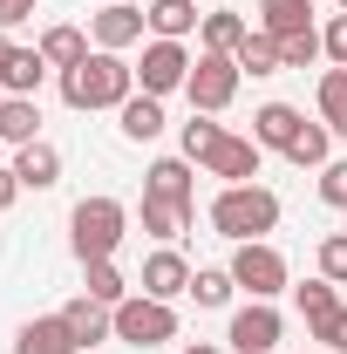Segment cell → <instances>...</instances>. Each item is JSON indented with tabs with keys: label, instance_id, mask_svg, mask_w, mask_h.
<instances>
[{
	"label": "cell",
	"instance_id": "obj_13",
	"mask_svg": "<svg viewBox=\"0 0 347 354\" xmlns=\"http://www.w3.org/2000/svg\"><path fill=\"white\" fill-rule=\"evenodd\" d=\"M75 327L62 320V313H48V320H28L21 334H14V354H75Z\"/></svg>",
	"mask_w": 347,
	"mask_h": 354
},
{
	"label": "cell",
	"instance_id": "obj_20",
	"mask_svg": "<svg viewBox=\"0 0 347 354\" xmlns=\"http://www.w3.org/2000/svg\"><path fill=\"white\" fill-rule=\"evenodd\" d=\"M116 116H123V136L130 143H150V136L164 130V95H130Z\"/></svg>",
	"mask_w": 347,
	"mask_h": 354
},
{
	"label": "cell",
	"instance_id": "obj_28",
	"mask_svg": "<svg viewBox=\"0 0 347 354\" xmlns=\"http://www.w3.org/2000/svg\"><path fill=\"white\" fill-rule=\"evenodd\" d=\"M272 41H279V68H313V62L327 55L320 28H300V35H272Z\"/></svg>",
	"mask_w": 347,
	"mask_h": 354
},
{
	"label": "cell",
	"instance_id": "obj_15",
	"mask_svg": "<svg viewBox=\"0 0 347 354\" xmlns=\"http://www.w3.org/2000/svg\"><path fill=\"white\" fill-rule=\"evenodd\" d=\"M143 21H150V35H157V41H184L191 28H205L198 0H150V7H143Z\"/></svg>",
	"mask_w": 347,
	"mask_h": 354
},
{
	"label": "cell",
	"instance_id": "obj_36",
	"mask_svg": "<svg viewBox=\"0 0 347 354\" xmlns=\"http://www.w3.org/2000/svg\"><path fill=\"white\" fill-rule=\"evenodd\" d=\"M21 21H35V0H0V28H21Z\"/></svg>",
	"mask_w": 347,
	"mask_h": 354
},
{
	"label": "cell",
	"instance_id": "obj_35",
	"mask_svg": "<svg viewBox=\"0 0 347 354\" xmlns=\"http://www.w3.org/2000/svg\"><path fill=\"white\" fill-rule=\"evenodd\" d=\"M320 41H327V55L347 68V14H334V21H327V35H320Z\"/></svg>",
	"mask_w": 347,
	"mask_h": 354
},
{
	"label": "cell",
	"instance_id": "obj_3",
	"mask_svg": "<svg viewBox=\"0 0 347 354\" xmlns=\"http://www.w3.org/2000/svg\"><path fill=\"white\" fill-rule=\"evenodd\" d=\"M68 225H75V259L95 266V259H116V245H123V232H130V212H123L116 198H82Z\"/></svg>",
	"mask_w": 347,
	"mask_h": 354
},
{
	"label": "cell",
	"instance_id": "obj_39",
	"mask_svg": "<svg viewBox=\"0 0 347 354\" xmlns=\"http://www.w3.org/2000/svg\"><path fill=\"white\" fill-rule=\"evenodd\" d=\"M334 354H347V320H341V334H334Z\"/></svg>",
	"mask_w": 347,
	"mask_h": 354
},
{
	"label": "cell",
	"instance_id": "obj_6",
	"mask_svg": "<svg viewBox=\"0 0 347 354\" xmlns=\"http://www.w3.org/2000/svg\"><path fill=\"white\" fill-rule=\"evenodd\" d=\"M232 279H238L252 300H272V293H286V259H279L265 239H245V245L232 252Z\"/></svg>",
	"mask_w": 347,
	"mask_h": 354
},
{
	"label": "cell",
	"instance_id": "obj_30",
	"mask_svg": "<svg viewBox=\"0 0 347 354\" xmlns=\"http://www.w3.org/2000/svg\"><path fill=\"white\" fill-rule=\"evenodd\" d=\"M320 116H327L334 136H347V68H327L320 75Z\"/></svg>",
	"mask_w": 347,
	"mask_h": 354
},
{
	"label": "cell",
	"instance_id": "obj_42",
	"mask_svg": "<svg viewBox=\"0 0 347 354\" xmlns=\"http://www.w3.org/2000/svg\"><path fill=\"white\" fill-rule=\"evenodd\" d=\"M341 14H347V0H341Z\"/></svg>",
	"mask_w": 347,
	"mask_h": 354
},
{
	"label": "cell",
	"instance_id": "obj_33",
	"mask_svg": "<svg viewBox=\"0 0 347 354\" xmlns=\"http://www.w3.org/2000/svg\"><path fill=\"white\" fill-rule=\"evenodd\" d=\"M218 136H225V130H218L212 116H198V109H191V123H184V157H198V164H205V150H212Z\"/></svg>",
	"mask_w": 347,
	"mask_h": 354
},
{
	"label": "cell",
	"instance_id": "obj_25",
	"mask_svg": "<svg viewBox=\"0 0 347 354\" xmlns=\"http://www.w3.org/2000/svg\"><path fill=\"white\" fill-rule=\"evenodd\" d=\"M41 55H48V68H75V62H88V35L82 28H48Z\"/></svg>",
	"mask_w": 347,
	"mask_h": 354
},
{
	"label": "cell",
	"instance_id": "obj_19",
	"mask_svg": "<svg viewBox=\"0 0 347 354\" xmlns=\"http://www.w3.org/2000/svg\"><path fill=\"white\" fill-rule=\"evenodd\" d=\"M143 198L191 205V157H157V164H150V177H143Z\"/></svg>",
	"mask_w": 347,
	"mask_h": 354
},
{
	"label": "cell",
	"instance_id": "obj_32",
	"mask_svg": "<svg viewBox=\"0 0 347 354\" xmlns=\"http://www.w3.org/2000/svg\"><path fill=\"white\" fill-rule=\"evenodd\" d=\"M320 279L347 286V232H327V239H320Z\"/></svg>",
	"mask_w": 347,
	"mask_h": 354
},
{
	"label": "cell",
	"instance_id": "obj_8",
	"mask_svg": "<svg viewBox=\"0 0 347 354\" xmlns=\"http://www.w3.org/2000/svg\"><path fill=\"white\" fill-rule=\"evenodd\" d=\"M238 354H272L279 348V313H272V300H252V307L232 313V334H225Z\"/></svg>",
	"mask_w": 347,
	"mask_h": 354
},
{
	"label": "cell",
	"instance_id": "obj_18",
	"mask_svg": "<svg viewBox=\"0 0 347 354\" xmlns=\"http://www.w3.org/2000/svg\"><path fill=\"white\" fill-rule=\"evenodd\" d=\"M62 320H68V327H75V341H82V348H95V341H109V334H116V307H102V300H68V307H62Z\"/></svg>",
	"mask_w": 347,
	"mask_h": 354
},
{
	"label": "cell",
	"instance_id": "obj_14",
	"mask_svg": "<svg viewBox=\"0 0 347 354\" xmlns=\"http://www.w3.org/2000/svg\"><path fill=\"white\" fill-rule=\"evenodd\" d=\"M300 130H306V116L293 102H265L259 116H252V143H259V150H293Z\"/></svg>",
	"mask_w": 347,
	"mask_h": 354
},
{
	"label": "cell",
	"instance_id": "obj_43",
	"mask_svg": "<svg viewBox=\"0 0 347 354\" xmlns=\"http://www.w3.org/2000/svg\"><path fill=\"white\" fill-rule=\"evenodd\" d=\"M35 7H41V0H35Z\"/></svg>",
	"mask_w": 347,
	"mask_h": 354
},
{
	"label": "cell",
	"instance_id": "obj_23",
	"mask_svg": "<svg viewBox=\"0 0 347 354\" xmlns=\"http://www.w3.org/2000/svg\"><path fill=\"white\" fill-rule=\"evenodd\" d=\"M259 21L265 35H300L313 28V0H259Z\"/></svg>",
	"mask_w": 347,
	"mask_h": 354
},
{
	"label": "cell",
	"instance_id": "obj_40",
	"mask_svg": "<svg viewBox=\"0 0 347 354\" xmlns=\"http://www.w3.org/2000/svg\"><path fill=\"white\" fill-rule=\"evenodd\" d=\"M184 354H218V348H212V341H198V348H184Z\"/></svg>",
	"mask_w": 347,
	"mask_h": 354
},
{
	"label": "cell",
	"instance_id": "obj_24",
	"mask_svg": "<svg viewBox=\"0 0 347 354\" xmlns=\"http://www.w3.org/2000/svg\"><path fill=\"white\" fill-rule=\"evenodd\" d=\"M327 150H334V130H327V123H306V130L293 136V150H286V157H293L300 171H327V164H334Z\"/></svg>",
	"mask_w": 347,
	"mask_h": 354
},
{
	"label": "cell",
	"instance_id": "obj_41",
	"mask_svg": "<svg viewBox=\"0 0 347 354\" xmlns=\"http://www.w3.org/2000/svg\"><path fill=\"white\" fill-rule=\"evenodd\" d=\"M95 7H116V0H95Z\"/></svg>",
	"mask_w": 347,
	"mask_h": 354
},
{
	"label": "cell",
	"instance_id": "obj_29",
	"mask_svg": "<svg viewBox=\"0 0 347 354\" xmlns=\"http://www.w3.org/2000/svg\"><path fill=\"white\" fill-rule=\"evenodd\" d=\"M88 272V300H102V307H123L130 300V279L116 272V259H95V266H82Z\"/></svg>",
	"mask_w": 347,
	"mask_h": 354
},
{
	"label": "cell",
	"instance_id": "obj_2",
	"mask_svg": "<svg viewBox=\"0 0 347 354\" xmlns=\"http://www.w3.org/2000/svg\"><path fill=\"white\" fill-rule=\"evenodd\" d=\"M212 225H218V239H232V245L265 239V232L279 225V198H272L265 184H225L212 198Z\"/></svg>",
	"mask_w": 347,
	"mask_h": 354
},
{
	"label": "cell",
	"instance_id": "obj_26",
	"mask_svg": "<svg viewBox=\"0 0 347 354\" xmlns=\"http://www.w3.org/2000/svg\"><path fill=\"white\" fill-rule=\"evenodd\" d=\"M232 293H238L232 266H198V272H191V300H198V307H225Z\"/></svg>",
	"mask_w": 347,
	"mask_h": 354
},
{
	"label": "cell",
	"instance_id": "obj_16",
	"mask_svg": "<svg viewBox=\"0 0 347 354\" xmlns=\"http://www.w3.org/2000/svg\"><path fill=\"white\" fill-rule=\"evenodd\" d=\"M0 143H41V102L35 95H0Z\"/></svg>",
	"mask_w": 347,
	"mask_h": 354
},
{
	"label": "cell",
	"instance_id": "obj_17",
	"mask_svg": "<svg viewBox=\"0 0 347 354\" xmlns=\"http://www.w3.org/2000/svg\"><path fill=\"white\" fill-rule=\"evenodd\" d=\"M14 177H21V191H48V184H62V150H55V143H21Z\"/></svg>",
	"mask_w": 347,
	"mask_h": 354
},
{
	"label": "cell",
	"instance_id": "obj_1",
	"mask_svg": "<svg viewBox=\"0 0 347 354\" xmlns=\"http://www.w3.org/2000/svg\"><path fill=\"white\" fill-rule=\"evenodd\" d=\"M136 95V68L123 62V55H88V62H75V68H62V102L68 109H123Z\"/></svg>",
	"mask_w": 347,
	"mask_h": 354
},
{
	"label": "cell",
	"instance_id": "obj_22",
	"mask_svg": "<svg viewBox=\"0 0 347 354\" xmlns=\"http://www.w3.org/2000/svg\"><path fill=\"white\" fill-rule=\"evenodd\" d=\"M232 62H238V75H279V41L259 28V35H245L232 48Z\"/></svg>",
	"mask_w": 347,
	"mask_h": 354
},
{
	"label": "cell",
	"instance_id": "obj_9",
	"mask_svg": "<svg viewBox=\"0 0 347 354\" xmlns=\"http://www.w3.org/2000/svg\"><path fill=\"white\" fill-rule=\"evenodd\" d=\"M293 293H300L306 334L334 348V334H341V320H347V307H341V300H334V279H306V286H293Z\"/></svg>",
	"mask_w": 347,
	"mask_h": 354
},
{
	"label": "cell",
	"instance_id": "obj_21",
	"mask_svg": "<svg viewBox=\"0 0 347 354\" xmlns=\"http://www.w3.org/2000/svg\"><path fill=\"white\" fill-rule=\"evenodd\" d=\"M41 82H48V55H41V48H21V55L7 62V75H0L7 95H35Z\"/></svg>",
	"mask_w": 347,
	"mask_h": 354
},
{
	"label": "cell",
	"instance_id": "obj_4",
	"mask_svg": "<svg viewBox=\"0 0 347 354\" xmlns=\"http://www.w3.org/2000/svg\"><path fill=\"white\" fill-rule=\"evenodd\" d=\"M116 341H130V348H164V341H177V313H171V300L130 293V300L116 307Z\"/></svg>",
	"mask_w": 347,
	"mask_h": 354
},
{
	"label": "cell",
	"instance_id": "obj_34",
	"mask_svg": "<svg viewBox=\"0 0 347 354\" xmlns=\"http://www.w3.org/2000/svg\"><path fill=\"white\" fill-rule=\"evenodd\" d=\"M320 198L347 212V164H327V171H320Z\"/></svg>",
	"mask_w": 347,
	"mask_h": 354
},
{
	"label": "cell",
	"instance_id": "obj_31",
	"mask_svg": "<svg viewBox=\"0 0 347 354\" xmlns=\"http://www.w3.org/2000/svg\"><path fill=\"white\" fill-rule=\"evenodd\" d=\"M245 35H252V28H245L238 14H225V7H218V14H205V48H218V55H232Z\"/></svg>",
	"mask_w": 347,
	"mask_h": 354
},
{
	"label": "cell",
	"instance_id": "obj_11",
	"mask_svg": "<svg viewBox=\"0 0 347 354\" xmlns=\"http://www.w3.org/2000/svg\"><path fill=\"white\" fill-rule=\"evenodd\" d=\"M205 171L225 177V184H252L259 177V143L252 136H218L212 150H205Z\"/></svg>",
	"mask_w": 347,
	"mask_h": 354
},
{
	"label": "cell",
	"instance_id": "obj_5",
	"mask_svg": "<svg viewBox=\"0 0 347 354\" xmlns=\"http://www.w3.org/2000/svg\"><path fill=\"white\" fill-rule=\"evenodd\" d=\"M191 109L198 116H218L232 95H238V62L232 55H218V48H198V62H191Z\"/></svg>",
	"mask_w": 347,
	"mask_h": 354
},
{
	"label": "cell",
	"instance_id": "obj_7",
	"mask_svg": "<svg viewBox=\"0 0 347 354\" xmlns=\"http://www.w3.org/2000/svg\"><path fill=\"white\" fill-rule=\"evenodd\" d=\"M136 82H143V95H171V88H184V82H191V55H184V41H150L143 62H136Z\"/></svg>",
	"mask_w": 347,
	"mask_h": 354
},
{
	"label": "cell",
	"instance_id": "obj_27",
	"mask_svg": "<svg viewBox=\"0 0 347 354\" xmlns=\"http://www.w3.org/2000/svg\"><path fill=\"white\" fill-rule=\"evenodd\" d=\"M191 225V205H171V198H143V232L150 239H177Z\"/></svg>",
	"mask_w": 347,
	"mask_h": 354
},
{
	"label": "cell",
	"instance_id": "obj_38",
	"mask_svg": "<svg viewBox=\"0 0 347 354\" xmlns=\"http://www.w3.org/2000/svg\"><path fill=\"white\" fill-rule=\"evenodd\" d=\"M14 55H21V48L7 41V28H0V75H7V62H14Z\"/></svg>",
	"mask_w": 347,
	"mask_h": 354
},
{
	"label": "cell",
	"instance_id": "obj_12",
	"mask_svg": "<svg viewBox=\"0 0 347 354\" xmlns=\"http://www.w3.org/2000/svg\"><path fill=\"white\" fill-rule=\"evenodd\" d=\"M143 293H150V300H177V293H191V259L171 252V245L150 252V259H143Z\"/></svg>",
	"mask_w": 347,
	"mask_h": 354
},
{
	"label": "cell",
	"instance_id": "obj_37",
	"mask_svg": "<svg viewBox=\"0 0 347 354\" xmlns=\"http://www.w3.org/2000/svg\"><path fill=\"white\" fill-rule=\"evenodd\" d=\"M14 198H21V177H14V164H0V212H7Z\"/></svg>",
	"mask_w": 347,
	"mask_h": 354
},
{
	"label": "cell",
	"instance_id": "obj_10",
	"mask_svg": "<svg viewBox=\"0 0 347 354\" xmlns=\"http://www.w3.org/2000/svg\"><path fill=\"white\" fill-rule=\"evenodd\" d=\"M143 28H150V21H143V7H123V0H116V7H102V14H88V35H95L102 55H123L130 41H143Z\"/></svg>",
	"mask_w": 347,
	"mask_h": 354
}]
</instances>
